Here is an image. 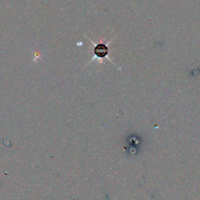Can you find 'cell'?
I'll return each instance as SVG.
<instances>
[{
    "mask_svg": "<svg viewBox=\"0 0 200 200\" xmlns=\"http://www.w3.org/2000/svg\"><path fill=\"white\" fill-rule=\"evenodd\" d=\"M95 53L98 57H104L106 56L108 53V48L106 45H98L95 48Z\"/></svg>",
    "mask_w": 200,
    "mask_h": 200,
    "instance_id": "1",
    "label": "cell"
}]
</instances>
